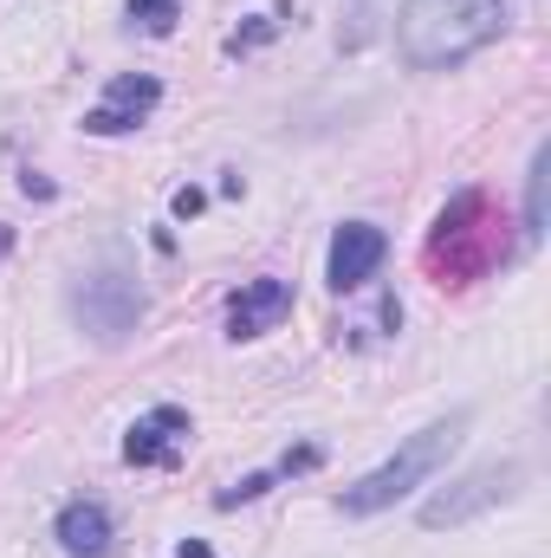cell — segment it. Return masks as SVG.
<instances>
[{"label": "cell", "instance_id": "cell-12", "mask_svg": "<svg viewBox=\"0 0 551 558\" xmlns=\"http://www.w3.org/2000/svg\"><path fill=\"white\" fill-rule=\"evenodd\" d=\"M131 20H143L149 33H169V26H175V0H137Z\"/></svg>", "mask_w": 551, "mask_h": 558}, {"label": "cell", "instance_id": "cell-10", "mask_svg": "<svg viewBox=\"0 0 551 558\" xmlns=\"http://www.w3.org/2000/svg\"><path fill=\"white\" fill-rule=\"evenodd\" d=\"M546 189H551V149L532 156V175H526V234L539 241L546 234Z\"/></svg>", "mask_w": 551, "mask_h": 558}, {"label": "cell", "instance_id": "cell-9", "mask_svg": "<svg viewBox=\"0 0 551 558\" xmlns=\"http://www.w3.org/2000/svg\"><path fill=\"white\" fill-rule=\"evenodd\" d=\"M59 546L72 558H105L111 553V513H105L98 500H72V507L59 513Z\"/></svg>", "mask_w": 551, "mask_h": 558}, {"label": "cell", "instance_id": "cell-1", "mask_svg": "<svg viewBox=\"0 0 551 558\" xmlns=\"http://www.w3.org/2000/svg\"><path fill=\"white\" fill-rule=\"evenodd\" d=\"M506 33V0H403L396 52L415 72H448Z\"/></svg>", "mask_w": 551, "mask_h": 558}, {"label": "cell", "instance_id": "cell-4", "mask_svg": "<svg viewBox=\"0 0 551 558\" xmlns=\"http://www.w3.org/2000/svg\"><path fill=\"white\" fill-rule=\"evenodd\" d=\"M519 481H526L519 461H480V468H467L461 481H448V487H434V494L421 500V526H428V533H454V526H467V520L506 507V500L519 494Z\"/></svg>", "mask_w": 551, "mask_h": 558}, {"label": "cell", "instance_id": "cell-6", "mask_svg": "<svg viewBox=\"0 0 551 558\" xmlns=\"http://www.w3.org/2000/svg\"><path fill=\"white\" fill-rule=\"evenodd\" d=\"M383 254H390V241H383V228H377V221H344V228L331 234L325 279H331L338 292H351V286H364V279L383 267Z\"/></svg>", "mask_w": 551, "mask_h": 558}, {"label": "cell", "instance_id": "cell-2", "mask_svg": "<svg viewBox=\"0 0 551 558\" xmlns=\"http://www.w3.org/2000/svg\"><path fill=\"white\" fill-rule=\"evenodd\" d=\"M461 435H467V410H454L448 422H428V428L409 435L383 468H370L357 487H344V494H338V507H344L351 520H370V513H383V507L409 500L421 481H434V474L448 468V454L461 448Z\"/></svg>", "mask_w": 551, "mask_h": 558}, {"label": "cell", "instance_id": "cell-16", "mask_svg": "<svg viewBox=\"0 0 551 558\" xmlns=\"http://www.w3.org/2000/svg\"><path fill=\"white\" fill-rule=\"evenodd\" d=\"M7 254H13V228L0 221V260H7Z\"/></svg>", "mask_w": 551, "mask_h": 558}, {"label": "cell", "instance_id": "cell-11", "mask_svg": "<svg viewBox=\"0 0 551 558\" xmlns=\"http://www.w3.org/2000/svg\"><path fill=\"white\" fill-rule=\"evenodd\" d=\"M279 20H292V13H273V20H254V26L228 33V52H254V46H267V39L279 33Z\"/></svg>", "mask_w": 551, "mask_h": 558}, {"label": "cell", "instance_id": "cell-5", "mask_svg": "<svg viewBox=\"0 0 551 558\" xmlns=\"http://www.w3.org/2000/svg\"><path fill=\"white\" fill-rule=\"evenodd\" d=\"M188 435H195L188 410L156 403L149 416L131 422V435H124V461H131V468H175V461H182V448H188Z\"/></svg>", "mask_w": 551, "mask_h": 558}, {"label": "cell", "instance_id": "cell-13", "mask_svg": "<svg viewBox=\"0 0 551 558\" xmlns=\"http://www.w3.org/2000/svg\"><path fill=\"white\" fill-rule=\"evenodd\" d=\"M267 487H273V474H247V481H241V487H228V494H221L215 507H241V500H260Z\"/></svg>", "mask_w": 551, "mask_h": 558}, {"label": "cell", "instance_id": "cell-8", "mask_svg": "<svg viewBox=\"0 0 551 558\" xmlns=\"http://www.w3.org/2000/svg\"><path fill=\"white\" fill-rule=\"evenodd\" d=\"M285 312H292V286L285 279H247L228 299V338H260V331H273Z\"/></svg>", "mask_w": 551, "mask_h": 558}, {"label": "cell", "instance_id": "cell-3", "mask_svg": "<svg viewBox=\"0 0 551 558\" xmlns=\"http://www.w3.org/2000/svg\"><path fill=\"white\" fill-rule=\"evenodd\" d=\"M72 318H78L85 338L105 344V351H118V344L137 331L143 286H137V274L124 267V254H105L98 267H85V274L72 279Z\"/></svg>", "mask_w": 551, "mask_h": 558}, {"label": "cell", "instance_id": "cell-15", "mask_svg": "<svg viewBox=\"0 0 551 558\" xmlns=\"http://www.w3.org/2000/svg\"><path fill=\"white\" fill-rule=\"evenodd\" d=\"M175 558H215V553H208L201 539H182V546H175Z\"/></svg>", "mask_w": 551, "mask_h": 558}, {"label": "cell", "instance_id": "cell-7", "mask_svg": "<svg viewBox=\"0 0 551 558\" xmlns=\"http://www.w3.org/2000/svg\"><path fill=\"white\" fill-rule=\"evenodd\" d=\"M156 98H162V85H156V78L124 72V78H111L105 105H91V111H85V131H91V137H124V131H137L143 118L156 111Z\"/></svg>", "mask_w": 551, "mask_h": 558}, {"label": "cell", "instance_id": "cell-14", "mask_svg": "<svg viewBox=\"0 0 551 558\" xmlns=\"http://www.w3.org/2000/svg\"><path fill=\"white\" fill-rule=\"evenodd\" d=\"M169 208H175V221H195V215L208 208V195H201V189H175V202H169Z\"/></svg>", "mask_w": 551, "mask_h": 558}]
</instances>
